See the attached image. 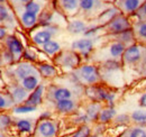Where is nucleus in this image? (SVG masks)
Returning a JSON list of instances; mask_svg holds the SVG:
<instances>
[{
	"label": "nucleus",
	"mask_w": 146,
	"mask_h": 137,
	"mask_svg": "<svg viewBox=\"0 0 146 137\" xmlns=\"http://www.w3.org/2000/svg\"><path fill=\"white\" fill-rule=\"evenodd\" d=\"M121 63L123 68H128L138 78H146V46L141 43L127 46Z\"/></svg>",
	"instance_id": "nucleus-1"
},
{
	"label": "nucleus",
	"mask_w": 146,
	"mask_h": 137,
	"mask_svg": "<svg viewBox=\"0 0 146 137\" xmlns=\"http://www.w3.org/2000/svg\"><path fill=\"white\" fill-rule=\"evenodd\" d=\"M72 76L79 84L86 86H94L102 81L99 67L94 64H83L73 71Z\"/></svg>",
	"instance_id": "nucleus-2"
},
{
	"label": "nucleus",
	"mask_w": 146,
	"mask_h": 137,
	"mask_svg": "<svg viewBox=\"0 0 146 137\" xmlns=\"http://www.w3.org/2000/svg\"><path fill=\"white\" fill-rule=\"evenodd\" d=\"M86 96L90 98L91 101L106 103L108 107H115V100L117 93L115 90H111L105 86H100V83L86 88Z\"/></svg>",
	"instance_id": "nucleus-3"
},
{
	"label": "nucleus",
	"mask_w": 146,
	"mask_h": 137,
	"mask_svg": "<svg viewBox=\"0 0 146 137\" xmlns=\"http://www.w3.org/2000/svg\"><path fill=\"white\" fill-rule=\"evenodd\" d=\"M131 28H133V23H131L130 18L121 13L119 15H117L107 25L104 26L105 33H107L110 36L120 34V33L128 31V29H131Z\"/></svg>",
	"instance_id": "nucleus-4"
},
{
	"label": "nucleus",
	"mask_w": 146,
	"mask_h": 137,
	"mask_svg": "<svg viewBox=\"0 0 146 137\" xmlns=\"http://www.w3.org/2000/svg\"><path fill=\"white\" fill-rule=\"evenodd\" d=\"M54 62L61 68L74 71L81 64V55L74 51H61L54 57Z\"/></svg>",
	"instance_id": "nucleus-5"
},
{
	"label": "nucleus",
	"mask_w": 146,
	"mask_h": 137,
	"mask_svg": "<svg viewBox=\"0 0 146 137\" xmlns=\"http://www.w3.org/2000/svg\"><path fill=\"white\" fill-rule=\"evenodd\" d=\"M80 10L89 16H99L110 5L102 0H79Z\"/></svg>",
	"instance_id": "nucleus-6"
},
{
	"label": "nucleus",
	"mask_w": 146,
	"mask_h": 137,
	"mask_svg": "<svg viewBox=\"0 0 146 137\" xmlns=\"http://www.w3.org/2000/svg\"><path fill=\"white\" fill-rule=\"evenodd\" d=\"M57 124L54 120H38L34 128V137H56Z\"/></svg>",
	"instance_id": "nucleus-7"
},
{
	"label": "nucleus",
	"mask_w": 146,
	"mask_h": 137,
	"mask_svg": "<svg viewBox=\"0 0 146 137\" xmlns=\"http://www.w3.org/2000/svg\"><path fill=\"white\" fill-rule=\"evenodd\" d=\"M145 1L146 0H116L113 5L120 10L121 14L131 17L139 10Z\"/></svg>",
	"instance_id": "nucleus-8"
},
{
	"label": "nucleus",
	"mask_w": 146,
	"mask_h": 137,
	"mask_svg": "<svg viewBox=\"0 0 146 137\" xmlns=\"http://www.w3.org/2000/svg\"><path fill=\"white\" fill-rule=\"evenodd\" d=\"M57 27L52 25L48 27H42V29L36 31L34 34L32 35V42L36 45V46H43L45 45L47 42L52 41L53 36L57 33Z\"/></svg>",
	"instance_id": "nucleus-9"
},
{
	"label": "nucleus",
	"mask_w": 146,
	"mask_h": 137,
	"mask_svg": "<svg viewBox=\"0 0 146 137\" xmlns=\"http://www.w3.org/2000/svg\"><path fill=\"white\" fill-rule=\"evenodd\" d=\"M93 49H94V42L92 41V38H87V37L76 39L71 44V50L79 53L84 57H88L93 52Z\"/></svg>",
	"instance_id": "nucleus-10"
},
{
	"label": "nucleus",
	"mask_w": 146,
	"mask_h": 137,
	"mask_svg": "<svg viewBox=\"0 0 146 137\" xmlns=\"http://www.w3.org/2000/svg\"><path fill=\"white\" fill-rule=\"evenodd\" d=\"M46 94H47V98L54 102H57L60 100H64V99H72L73 97V92L69 88L57 86H48Z\"/></svg>",
	"instance_id": "nucleus-11"
},
{
	"label": "nucleus",
	"mask_w": 146,
	"mask_h": 137,
	"mask_svg": "<svg viewBox=\"0 0 146 137\" xmlns=\"http://www.w3.org/2000/svg\"><path fill=\"white\" fill-rule=\"evenodd\" d=\"M14 73H15V76L19 81L24 80L25 78H27L29 75H39L37 67H35L33 63L26 62V61L19 62L15 68V71H14Z\"/></svg>",
	"instance_id": "nucleus-12"
},
{
	"label": "nucleus",
	"mask_w": 146,
	"mask_h": 137,
	"mask_svg": "<svg viewBox=\"0 0 146 137\" xmlns=\"http://www.w3.org/2000/svg\"><path fill=\"white\" fill-rule=\"evenodd\" d=\"M6 46H7V50L15 56L16 62H18L20 59H23V53L25 51V47L16 36H14V35L7 36L6 37Z\"/></svg>",
	"instance_id": "nucleus-13"
},
{
	"label": "nucleus",
	"mask_w": 146,
	"mask_h": 137,
	"mask_svg": "<svg viewBox=\"0 0 146 137\" xmlns=\"http://www.w3.org/2000/svg\"><path fill=\"white\" fill-rule=\"evenodd\" d=\"M56 5L62 14L66 16H74L79 10V0H56Z\"/></svg>",
	"instance_id": "nucleus-14"
},
{
	"label": "nucleus",
	"mask_w": 146,
	"mask_h": 137,
	"mask_svg": "<svg viewBox=\"0 0 146 137\" xmlns=\"http://www.w3.org/2000/svg\"><path fill=\"white\" fill-rule=\"evenodd\" d=\"M126 49H127V46L124 45L123 43L117 42V41H111L107 46L108 56H109L108 60H121Z\"/></svg>",
	"instance_id": "nucleus-15"
},
{
	"label": "nucleus",
	"mask_w": 146,
	"mask_h": 137,
	"mask_svg": "<svg viewBox=\"0 0 146 137\" xmlns=\"http://www.w3.org/2000/svg\"><path fill=\"white\" fill-rule=\"evenodd\" d=\"M119 14H120V10H119L115 5H110L109 7H107V8L97 17L98 25H100V26L107 25L109 21H111L113 18L116 17L117 15H119Z\"/></svg>",
	"instance_id": "nucleus-16"
},
{
	"label": "nucleus",
	"mask_w": 146,
	"mask_h": 137,
	"mask_svg": "<svg viewBox=\"0 0 146 137\" xmlns=\"http://www.w3.org/2000/svg\"><path fill=\"white\" fill-rule=\"evenodd\" d=\"M44 91H45V86L43 84H39L36 89L32 92H29V96L27 98V100L24 103H27L29 106H34V107H38L40 103L43 102V98H44Z\"/></svg>",
	"instance_id": "nucleus-17"
},
{
	"label": "nucleus",
	"mask_w": 146,
	"mask_h": 137,
	"mask_svg": "<svg viewBox=\"0 0 146 137\" xmlns=\"http://www.w3.org/2000/svg\"><path fill=\"white\" fill-rule=\"evenodd\" d=\"M76 108H78V103L72 99H64L55 102V109L60 114H64V115L72 114L76 110Z\"/></svg>",
	"instance_id": "nucleus-18"
},
{
	"label": "nucleus",
	"mask_w": 146,
	"mask_h": 137,
	"mask_svg": "<svg viewBox=\"0 0 146 137\" xmlns=\"http://www.w3.org/2000/svg\"><path fill=\"white\" fill-rule=\"evenodd\" d=\"M37 70L39 73V76L44 79H52L57 75V68L54 64L48 62H40L37 65Z\"/></svg>",
	"instance_id": "nucleus-19"
},
{
	"label": "nucleus",
	"mask_w": 146,
	"mask_h": 137,
	"mask_svg": "<svg viewBox=\"0 0 146 137\" xmlns=\"http://www.w3.org/2000/svg\"><path fill=\"white\" fill-rule=\"evenodd\" d=\"M28 96H29V92H28L27 90H25L20 84H19V86H13V89H11V91H10V97H11L14 103H16V104H21V103H24L27 100Z\"/></svg>",
	"instance_id": "nucleus-20"
},
{
	"label": "nucleus",
	"mask_w": 146,
	"mask_h": 137,
	"mask_svg": "<svg viewBox=\"0 0 146 137\" xmlns=\"http://www.w3.org/2000/svg\"><path fill=\"white\" fill-rule=\"evenodd\" d=\"M113 38V41H117V42H120L123 43L124 45L126 46H130L135 43H137L136 41V37H135V33H134V29H128V31H125L120 34H117V35H113L111 36Z\"/></svg>",
	"instance_id": "nucleus-21"
},
{
	"label": "nucleus",
	"mask_w": 146,
	"mask_h": 137,
	"mask_svg": "<svg viewBox=\"0 0 146 137\" xmlns=\"http://www.w3.org/2000/svg\"><path fill=\"white\" fill-rule=\"evenodd\" d=\"M118 137H146V127L130 125L123 129Z\"/></svg>",
	"instance_id": "nucleus-22"
},
{
	"label": "nucleus",
	"mask_w": 146,
	"mask_h": 137,
	"mask_svg": "<svg viewBox=\"0 0 146 137\" xmlns=\"http://www.w3.org/2000/svg\"><path fill=\"white\" fill-rule=\"evenodd\" d=\"M20 23L24 28L26 29H33L35 26L38 25V16L35 14L28 13V11H23L20 15Z\"/></svg>",
	"instance_id": "nucleus-23"
},
{
	"label": "nucleus",
	"mask_w": 146,
	"mask_h": 137,
	"mask_svg": "<svg viewBox=\"0 0 146 137\" xmlns=\"http://www.w3.org/2000/svg\"><path fill=\"white\" fill-rule=\"evenodd\" d=\"M116 116H117V111H116L115 107H108V106H106V107H104L102 110L100 111L97 121H98L99 124L107 125V124L111 122Z\"/></svg>",
	"instance_id": "nucleus-24"
},
{
	"label": "nucleus",
	"mask_w": 146,
	"mask_h": 137,
	"mask_svg": "<svg viewBox=\"0 0 146 137\" xmlns=\"http://www.w3.org/2000/svg\"><path fill=\"white\" fill-rule=\"evenodd\" d=\"M102 104H104V103L91 101V102L86 107L84 114L88 116V118L90 119V121H97V120H98L99 114H100V111H101L102 108H104Z\"/></svg>",
	"instance_id": "nucleus-25"
},
{
	"label": "nucleus",
	"mask_w": 146,
	"mask_h": 137,
	"mask_svg": "<svg viewBox=\"0 0 146 137\" xmlns=\"http://www.w3.org/2000/svg\"><path fill=\"white\" fill-rule=\"evenodd\" d=\"M87 28H88L87 24L81 19H73L71 21H69V24L66 26L68 32L72 35L83 34Z\"/></svg>",
	"instance_id": "nucleus-26"
},
{
	"label": "nucleus",
	"mask_w": 146,
	"mask_h": 137,
	"mask_svg": "<svg viewBox=\"0 0 146 137\" xmlns=\"http://www.w3.org/2000/svg\"><path fill=\"white\" fill-rule=\"evenodd\" d=\"M133 29L137 43L146 46V21H138L133 24Z\"/></svg>",
	"instance_id": "nucleus-27"
},
{
	"label": "nucleus",
	"mask_w": 146,
	"mask_h": 137,
	"mask_svg": "<svg viewBox=\"0 0 146 137\" xmlns=\"http://www.w3.org/2000/svg\"><path fill=\"white\" fill-rule=\"evenodd\" d=\"M39 75H29L20 81V86L28 92H32L39 86Z\"/></svg>",
	"instance_id": "nucleus-28"
},
{
	"label": "nucleus",
	"mask_w": 146,
	"mask_h": 137,
	"mask_svg": "<svg viewBox=\"0 0 146 137\" xmlns=\"http://www.w3.org/2000/svg\"><path fill=\"white\" fill-rule=\"evenodd\" d=\"M131 117V122L136 126H141V127H146V110L145 109H137L134 110L130 114Z\"/></svg>",
	"instance_id": "nucleus-29"
},
{
	"label": "nucleus",
	"mask_w": 146,
	"mask_h": 137,
	"mask_svg": "<svg viewBox=\"0 0 146 137\" xmlns=\"http://www.w3.org/2000/svg\"><path fill=\"white\" fill-rule=\"evenodd\" d=\"M42 51L44 52L46 55H48V56H54L55 57L62 50H61L60 43H57L56 41L52 39V41L47 42L45 45L42 46Z\"/></svg>",
	"instance_id": "nucleus-30"
},
{
	"label": "nucleus",
	"mask_w": 146,
	"mask_h": 137,
	"mask_svg": "<svg viewBox=\"0 0 146 137\" xmlns=\"http://www.w3.org/2000/svg\"><path fill=\"white\" fill-rule=\"evenodd\" d=\"M24 7V10L25 11H28V13H32V14H35V15H39L43 9H44V3H40L39 1L37 0H32L29 1L28 3H26Z\"/></svg>",
	"instance_id": "nucleus-31"
},
{
	"label": "nucleus",
	"mask_w": 146,
	"mask_h": 137,
	"mask_svg": "<svg viewBox=\"0 0 146 137\" xmlns=\"http://www.w3.org/2000/svg\"><path fill=\"white\" fill-rule=\"evenodd\" d=\"M112 122L116 125V126H120V127H128V126H130V124H131V117H130V114H126V112H124V114H117V116L113 118L112 120Z\"/></svg>",
	"instance_id": "nucleus-32"
},
{
	"label": "nucleus",
	"mask_w": 146,
	"mask_h": 137,
	"mask_svg": "<svg viewBox=\"0 0 146 137\" xmlns=\"http://www.w3.org/2000/svg\"><path fill=\"white\" fill-rule=\"evenodd\" d=\"M16 127L20 133H31L33 132V121L32 119H18L16 121Z\"/></svg>",
	"instance_id": "nucleus-33"
},
{
	"label": "nucleus",
	"mask_w": 146,
	"mask_h": 137,
	"mask_svg": "<svg viewBox=\"0 0 146 137\" xmlns=\"http://www.w3.org/2000/svg\"><path fill=\"white\" fill-rule=\"evenodd\" d=\"M91 128L88 124H84V125H81L79 126V128L73 133V135L71 137H89L91 136Z\"/></svg>",
	"instance_id": "nucleus-34"
},
{
	"label": "nucleus",
	"mask_w": 146,
	"mask_h": 137,
	"mask_svg": "<svg viewBox=\"0 0 146 137\" xmlns=\"http://www.w3.org/2000/svg\"><path fill=\"white\" fill-rule=\"evenodd\" d=\"M37 107L34 106H29L27 103H21V104H17L16 107H14L13 111L15 114H28V112H33L36 111Z\"/></svg>",
	"instance_id": "nucleus-35"
},
{
	"label": "nucleus",
	"mask_w": 146,
	"mask_h": 137,
	"mask_svg": "<svg viewBox=\"0 0 146 137\" xmlns=\"http://www.w3.org/2000/svg\"><path fill=\"white\" fill-rule=\"evenodd\" d=\"M129 18H130L133 24L134 23H138V21H146V1L144 2V5L139 8V10L134 16H131Z\"/></svg>",
	"instance_id": "nucleus-36"
},
{
	"label": "nucleus",
	"mask_w": 146,
	"mask_h": 137,
	"mask_svg": "<svg viewBox=\"0 0 146 137\" xmlns=\"http://www.w3.org/2000/svg\"><path fill=\"white\" fill-rule=\"evenodd\" d=\"M101 29H104V26H100V25L90 26V27H88V28L86 29V32L83 33V35H84V37H87V38H92V37H96L97 34H98Z\"/></svg>",
	"instance_id": "nucleus-37"
},
{
	"label": "nucleus",
	"mask_w": 146,
	"mask_h": 137,
	"mask_svg": "<svg viewBox=\"0 0 146 137\" xmlns=\"http://www.w3.org/2000/svg\"><path fill=\"white\" fill-rule=\"evenodd\" d=\"M37 54L35 53V51L33 49H25V51L23 53V59L26 61V62H31V63H34L37 61Z\"/></svg>",
	"instance_id": "nucleus-38"
},
{
	"label": "nucleus",
	"mask_w": 146,
	"mask_h": 137,
	"mask_svg": "<svg viewBox=\"0 0 146 137\" xmlns=\"http://www.w3.org/2000/svg\"><path fill=\"white\" fill-rule=\"evenodd\" d=\"M13 122V119L9 115L6 114H1L0 115V130H5L7 129Z\"/></svg>",
	"instance_id": "nucleus-39"
},
{
	"label": "nucleus",
	"mask_w": 146,
	"mask_h": 137,
	"mask_svg": "<svg viewBox=\"0 0 146 137\" xmlns=\"http://www.w3.org/2000/svg\"><path fill=\"white\" fill-rule=\"evenodd\" d=\"M9 18H10V11H9V9L5 5H1L0 6V23H5Z\"/></svg>",
	"instance_id": "nucleus-40"
},
{
	"label": "nucleus",
	"mask_w": 146,
	"mask_h": 137,
	"mask_svg": "<svg viewBox=\"0 0 146 137\" xmlns=\"http://www.w3.org/2000/svg\"><path fill=\"white\" fill-rule=\"evenodd\" d=\"M74 122L75 124H79L81 126V125H84V124L90 122V119L88 118V116L84 112L83 114H76L75 117H74Z\"/></svg>",
	"instance_id": "nucleus-41"
},
{
	"label": "nucleus",
	"mask_w": 146,
	"mask_h": 137,
	"mask_svg": "<svg viewBox=\"0 0 146 137\" xmlns=\"http://www.w3.org/2000/svg\"><path fill=\"white\" fill-rule=\"evenodd\" d=\"M11 103H14V102H13V101H8V100L6 99V97H3V96H0V109H3V108L8 107V106L11 104Z\"/></svg>",
	"instance_id": "nucleus-42"
},
{
	"label": "nucleus",
	"mask_w": 146,
	"mask_h": 137,
	"mask_svg": "<svg viewBox=\"0 0 146 137\" xmlns=\"http://www.w3.org/2000/svg\"><path fill=\"white\" fill-rule=\"evenodd\" d=\"M52 118V112L46 110V111H43L40 115H39V120H50Z\"/></svg>",
	"instance_id": "nucleus-43"
},
{
	"label": "nucleus",
	"mask_w": 146,
	"mask_h": 137,
	"mask_svg": "<svg viewBox=\"0 0 146 137\" xmlns=\"http://www.w3.org/2000/svg\"><path fill=\"white\" fill-rule=\"evenodd\" d=\"M138 106L142 109H146V91L141 96V98L138 99Z\"/></svg>",
	"instance_id": "nucleus-44"
},
{
	"label": "nucleus",
	"mask_w": 146,
	"mask_h": 137,
	"mask_svg": "<svg viewBox=\"0 0 146 137\" xmlns=\"http://www.w3.org/2000/svg\"><path fill=\"white\" fill-rule=\"evenodd\" d=\"M7 37V29L2 26H0V39H3Z\"/></svg>",
	"instance_id": "nucleus-45"
},
{
	"label": "nucleus",
	"mask_w": 146,
	"mask_h": 137,
	"mask_svg": "<svg viewBox=\"0 0 146 137\" xmlns=\"http://www.w3.org/2000/svg\"><path fill=\"white\" fill-rule=\"evenodd\" d=\"M17 2H18L19 5H21V6H25L26 3H28L29 1H32V0H16Z\"/></svg>",
	"instance_id": "nucleus-46"
},
{
	"label": "nucleus",
	"mask_w": 146,
	"mask_h": 137,
	"mask_svg": "<svg viewBox=\"0 0 146 137\" xmlns=\"http://www.w3.org/2000/svg\"><path fill=\"white\" fill-rule=\"evenodd\" d=\"M102 1H105V2L108 3V5H113V2H115L116 0H102Z\"/></svg>",
	"instance_id": "nucleus-47"
},
{
	"label": "nucleus",
	"mask_w": 146,
	"mask_h": 137,
	"mask_svg": "<svg viewBox=\"0 0 146 137\" xmlns=\"http://www.w3.org/2000/svg\"><path fill=\"white\" fill-rule=\"evenodd\" d=\"M0 137H7V136H6V135H3V134L0 132Z\"/></svg>",
	"instance_id": "nucleus-48"
},
{
	"label": "nucleus",
	"mask_w": 146,
	"mask_h": 137,
	"mask_svg": "<svg viewBox=\"0 0 146 137\" xmlns=\"http://www.w3.org/2000/svg\"><path fill=\"white\" fill-rule=\"evenodd\" d=\"M89 137H99V135H96V134H94V135H91V136H89Z\"/></svg>",
	"instance_id": "nucleus-49"
},
{
	"label": "nucleus",
	"mask_w": 146,
	"mask_h": 137,
	"mask_svg": "<svg viewBox=\"0 0 146 137\" xmlns=\"http://www.w3.org/2000/svg\"><path fill=\"white\" fill-rule=\"evenodd\" d=\"M5 1H6V0H0V5H2V3L5 2Z\"/></svg>",
	"instance_id": "nucleus-50"
},
{
	"label": "nucleus",
	"mask_w": 146,
	"mask_h": 137,
	"mask_svg": "<svg viewBox=\"0 0 146 137\" xmlns=\"http://www.w3.org/2000/svg\"><path fill=\"white\" fill-rule=\"evenodd\" d=\"M0 79H1V72H0Z\"/></svg>",
	"instance_id": "nucleus-51"
},
{
	"label": "nucleus",
	"mask_w": 146,
	"mask_h": 137,
	"mask_svg": "<svg viewBox=\"0 0 146 137\" xmlns=\"http://www.w3.org/2000/svg\"><path fill=\"white\" fill-rule=\"evenodd\" d=\"M0 6H1V5H0Z\"/></svg>",
	"instance_id": "nucleus-52"
}]
</instances>
